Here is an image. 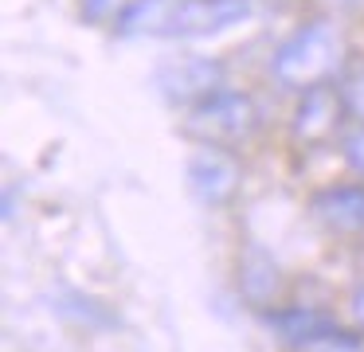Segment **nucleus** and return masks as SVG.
<instances>
[{"instance_id":"obj_1","label":"nucleus","mask_w":364,"mask_h":352,"mask_svg":"<svg viewBox=\"0 0 364 352\" xmlns=\"http://www.w3.org/2000/svg\"><path fill=\"white\" fill-rule=\"evenodd\" d=\"M345 36L333 20L317 16L306 20L301 28H294L282 43L270 55V78H274L282 90L306 94L317 86H333V78L345 70Z\"/></svg>"},{"instance_id":"obj_6","label":"nucleus","mask_w":364,"mask_h":352,"mask_svg":"<svg viewBox=\"0 0 364 352\" xmlns=\"http://www.w3.org/2000/svg\"><path fill=\"white\" fill-rule=\"evenodd\" d=\"M345 114H348V106L341 98V90L317 86V90L298 94V106H294V117H290V133L301 149H321L341 133Z\"/></svg>"},{"instance_id":"obj_13","label":"nucleus","mask_w":364,"mask_h":352,"mask_svg":"<svg viewBox=\"0 0 364 352\" xmlns=\"http://www.w3.org/2000/svg\"><path fill=\"white\" fill-rule=\"evenodd\" d=\"M314 352H364V348H360V341H356V333H353V336H341V341L317 344Z\"/></svg>"},{"instance_id":"obj_10","label":"nucleus","mask_w":364,"mask_h":352,"mask_svg":"<svg viewBox=\"0 0 364 352\" xmlns=\"http://www.w3.org/2000/svg\"><path fill=\"white\" fill-rule=\"evenodd\" d=\"M341 98H345V106H348V114L356 117V122H364V63L360 67H353L345 78H341Z\"/></svg>"},{"instance_id":"obj_14","label":"nucleus","mask_w":364,"mask_h":352,"mask_svg":"<svg viewBox=\"0 0 364 352\" xmlns=\"http://www.w3.org/2000/svg\"><path fill=\"white\" fill-rule=\"evenodd\" d=\"M348 313H353V321L364 329V286L353 289V302H348Z\"/></svg>"},{"instance_id":"obj_3","label":"nucleus","mask_w":364,"mask_h":352,"mask_svg":"<svg viewBox=\"0 0 364 352\" xmlns=\"http://www.w3.org/2000/svg\"><path fill=\"white\" fill-rule=\"evenodd\" d=\"M184 180H188V192L196 196L204 208H228L239 196L243 184V169H239L235 153L223 145H200L196 153L184 164Z\"/></svg>"},{"instance_id":"obj_5","label":"nucleus","mask_w":364,"mask_h":352,"mask_svg":"<svg viewBox=\"0 0 364 352\" xmlns=\"http://www.w3.org/2000/svg\"><path fill=\"white\" fill-rule=\"evenodd\" d=\"M251 16V0H173L165 39H208Z\"/></svg>"},{"instance_id":"obj_11","label":"nucleus","mask_w":364,"mask_h":352,"mask_svg":"<svg viewBox=\"0 0 364 352\" xmlns=\"http://www.w3.org/2000/svg\"><path fill=\"white\" fill-rule=\"evenodd\" d=\"M129 0H79V16L87 23H110L122 16V8H126Z\"/></svg>"},{"instance_id":"obj_12","label":"nucleus","mask_w":364,"mask_h":352,"mask_svg":"<svg viewBox=\"0 0 364 352\" xmlns=\"http://www.w3.org/2000/svg\"><path fill=\"white\" fill-rule=\"evenodd\" d=\"M341 153H345V164H348V169H353L356 176H364V122L341 137Z\"/></svg>"},{"instance_id":"obj_2","label":"nucleus","mask_w":364,"mask_h":352,"mask_svg":"<svg viewBox=\"0 0 364 352\" xmlns=\"http://www.w3.org/2000/svg\"><path fill=\"white\" fill-rule=\"evenodd\" d=\"M259 125H262L259 102L247 90H228V86L212 90L184 114V133L200 145H223V149L247 145L259 133Z\"/></svg>"},{"instance_id":"obj_7","label":"nucleus","mask_w":364,"mask_h":352,"mask_svg":"<svg viewBox=\"0 0 364 352\" xmlns=\"http://www.w3.org/2000/svg\"><path fill=\"white\" fill-rule=\"evenodd\" d=\"M262 325L274 329L286 344L294 348H317V344L341 341V336H353L348 329H341L329 313L309 309V305H290V309H262Z\"/></svg>"},{"instance_id":"obj_4","label":"nucleus","mask_w":364,"mask_h":352,"mask_svg":"<svg viewBox=\"0 0 364 352\" xmlns=\"http://www.w3.org/2000/svg\"><path fill=\"white\" fill-rule=\"evenodd\" d=\"M153 86L161 98L173 106H196L212 90L223 86V63L208 59V55H181V59H165L153 70Z\"/></svg>"},{"instance_id":"obj_8","label":"nucleus","mask_w":364,"mask_h":352,"mask_svg":"<svg viewBox=\"0 0 364 352\" xmlns=\"http://www.w3.org/2000/svg\"><path fill=\"white\" fill-rule=\"evenodd\" d=\"M309 215L333 235L364 231V184H329L309 196Z\"/></svg>"},{"instance_id":"obj_9","label":"nucleus","mask_w":364,"mask_h":352,"mask_svg":"<svg viewBox=\"0 0 364 352\" xmlns=\"http://www.w3.org/2000/svg\"><path fill=\"white\" fill-rule=\"evenodd\" d=\"M243 278H239V286H243V294L251 297V302H267L270 294L278 289V266L270 262V255L262 247H255L251 242V250H247V258H243Z\"/></svg>"}]
</instances>
